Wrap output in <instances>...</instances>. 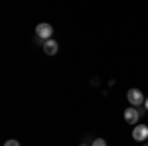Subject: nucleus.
I'll use <instances>...</instances> for the list:
<instances>
[{
  "mask_svg": "<svg viewBox=\"0 0 148 146\" xmlns=\"http://www.w3.org/2000/svg\"><path fill=\"white\" fill-rule=\"evenodd\" d=\"M126 99H128V103H130L134 109H138L140 105H144V103H146V99H144V95H142V91H140V89H128Z\"/></svg>",
  "mask_w": 148,
  "mask_h": 146,
  "instance_id": "nucleus-1",
  "label": "nucleus"
},
{
  "mask_svg": "<svg viewBox=\"0 0 148 146\" xmlns=\"http://www.w3.org/2000/svg\"><path fill=\"white\" fill-rule=\"evenodd\" d=\"M51 34H53V28H51L49 24H38V26H36V36L42 38L44 42L51 40Z\"/></svg>",
  "mask_w": 148,
  "mask_h": 146,
  "instance_id": "nucleus-2",
  "label": "nucleus"
},
{
  "mask_svg": "<svg viewBox=\"0 0 148 146\" xmlns=\"http://www.w3.org/2000/svg\"><path fill=\"white\" fill-rule=\"evenodd\" d=\"M140 117H142V111H140V109L130 107V109H126V111H125V121H126L128 124H136Z\"/></svg>",
  "mask_w": 148,
  "mask_h": 146,
  "instance_id": "nucleus-3",
  "label": "nucleus"
},
{
  "mask_svg": "<svg viewBox=\"0 0 148 146\" xmlns=\"http://www.w3.org/2000/svg\"><path fill=\"white\" fill-rule=\"evenodd\" d=\"M132 138H134V140H138V142L148 140V126H144V124L134 126V130H132Z\"/></svg>",
  "mask_w": 148,
  "mask_h": 146,
  "instance_id": "nucleus-4",
  "label": "nucleus"
},
{
  "mask_svg": "<svg viewBox=\"0 0 148 146\" xmlns=\"http://www.w3.org/2000/svg\"><path fill=\"white\" fill-rule=\"evenodd\" d=\"M44 51H46L47 56H56L57 51H59V44H57L56 40H47V42H44Z\"/></svg>",
  "mask_w": 148,
  "mask_h": 146,
  "instance_id": "nucleus-5",
  "label": "nucleus"
},
{
  "mask_svg": "<svg viewBox=\"0 0 148 146\" xmlns=\"http://www.w3.org/2000/svg\"><path fill=\"white\" fill-rule=\"evenodd\" d=\"M91 146H107V142L103 140V138H97V140H93Z\"/></svg>",
  "mask_w": 148,
  "mask_h": 146,
  "instance_id": "nucleus-6",
  "label": "nucleus"
},
{
  "mask_svg": "<svg viewBox=\"0 0 148 146\" xmlns=\"http://www.w3.org/2000/svg\"><path fill=\"white\" fill-rule=\"evenodd\" d=\"M4 146H20V142L12 138V140H6V142H4Z\"/></svg>",
  "mask_w": 148,
  "mask_h": 146,
  "instance_id": "nucleus-7",
  "label": "nucleus"
},
{
  "mask_svg": "<svg viewBox=\"0 0 148 146\" xmlns=\"http://www.w3.org/2000/svg\"><path fill=\"white\" fill-rule=\"evenodd\" d=\"M144 109H146V111H148V99H146V103H144Z\"/></svg>",
  "mask_w": 148,
  "mask_h": 146,
  "instance_id": "nucleus-8",
  "label": "nucleus"
},
{
  "mask_svg": "<svg viewBox=\"0 0 148 146\" xmlns=\"http://www.w3.org/2000/svg\"><path fill=\"white\" fill-rule=\"evenodd\" d=\"M81 146H89V144H81Z\"/></svg>",
  "mask_w": 148,
  "mask_h": 146,
  "instance_id": "nucleus-9",
  "label": "nucleus"
},
{
  "mask_svg": "<svg viewBox=\"0 0 148 146\" xmlns=\"http://www.w3.org/2000/svg\"><path fill=\"white\" fill-rule=\"evenodd\" d=\"M144 146H148V142H146V144H144Z\"/></svg>",
  "mask_w": 148,
  "mask_h": 146,
  "instance_id": "nucleus-10",
  "label": "nucleus"
}]
</instances>
